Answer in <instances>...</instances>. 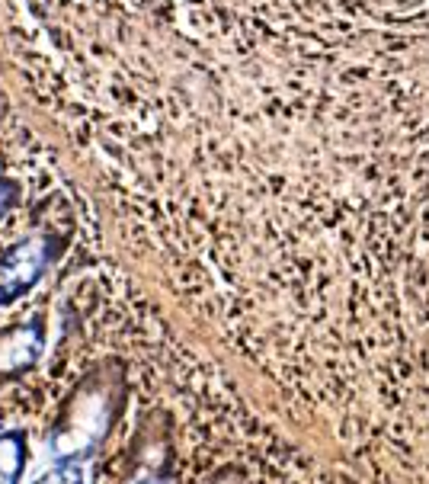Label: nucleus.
Masks as SVG:
<instances>
[{
    "label": "nucleus",
    "mask_w": 429,
    "mask_h": 484,
    "mask_svg": "<svg viewBox=\"0 0 429 484\" xmlns=\"http://www.w3.org/2000/svg\"><path fill=\"white\" fill-rule=\"evenodd\" d=\"M48 238H29L0 260V305L13 302L16 295L36 285V279L42 276L45 263H48Z\"/></svg>",
    "instance_id": "nucleus-1"
},
{
    "label": "nucleus",
    "mask_w": 429,
    "mask_h": 484,
    "mask_svg": "<svg viewBox=\"0 0 429 484\" xmlns=\"http://www.w3.org/2000/svg\"><path fill=\"white\" fill-rule=\"evenodd\" d=\"M23 465H26L23 436H16V433H4V436H0V475L13 484L19 478V471H23Z\"/></svg>",
    "instance_id": "nucleus-2"
},
{
    "label": "nucleus",
    "mask_w": 429,
    "mask_h": 484,
    "mask_svg": "<svg viewBox=\"0 0 429 484\" xmlns=\"http://www.w3.org/2000/svg\"><path fill=\"white\" fill-rule=\"evenodd\" d=\"M10 199H13V186L0 180V215H4V209L10 206Z\"/></svg>",
    "instance_id": "nucleus-3"
},
{
    "label": "nucleus",
    "mask_w": 429,
    "mask_h": 484,
    "mask_svg": "<svg viewBox=\"0 0 429 484\" xmlns=\"http://www.w3.org/2000/svg\"><path fill=\"white\" fill-rule=\"evenodd\" d=\"M0 484H10V481H6V478H4V475H0Z\"/></svg>",
    "instance_id": "nucleus-4"
}]
</instances>
